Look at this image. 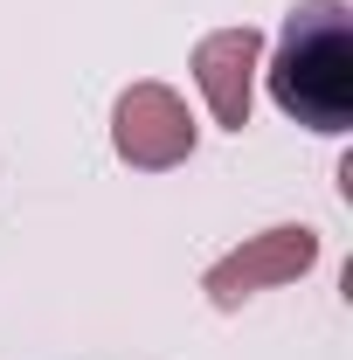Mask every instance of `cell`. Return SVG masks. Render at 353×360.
Wrapping results in <instances>:
<instances>
[{"instance_id": "cell-3", "label": "cell", "mask_w": 353, "mask_h": 360, "mask_svg": "<svg viewBox=\"0 0 353 360\" xmlns=\"http://www.w3.org/2000/svg\"><path fill=\"white\" fill-rule=\"evenodd\" d=\"M194 111L180 104V90L167 84H125L111 104V153L132 167V174H174L194 160Z\"/></svg>"}, {"instance_id": "cell-2", "label": "cell", "mask_w": 353, "mask_h": 360, "mask_svg": "<svg viewBox=\"0 0 353 360\" xmlns=\"http://www.w3.org/2000/svg\"><path fill=\"white\" fill-rule=\"evenodd\" d=\"M312 264H319V229L312 222H270V229H257V236H243L236 250H222L215 264L201 270V291H208L215 312H236V305H250L257 291L298 284Z\"/></svg>"}, {"instance_id": "cell-1", "label": "cell", "mask_w": 353, "mask_h": 360, "mask_svg": "<svg viewBox=\"0 0 353 360\" xmlns=\"http://www.w3.org/2000/svg\"><path fill=\"white\" fill-rule=\"evenodd\" d=\"M257 84L270 104L319 139L353 132V7L347 0H298L277 28V49H264Z\"/></svg>"}, {"instance_id": "cell-4", "label": "cell", "mask_w": 353, "mask_h": 360, "mask_svg": "<svg viewBox=\"0 0 353 360\" xmlns=\"http://www.w3.org/2000/svg\"><path fill=\"white\" fill-rule=\"evenodd\" d=\"M257 70H264V35L243 21V28H215L194 42V90L208 104L222 132H243L250 111H257Z\"/></svg>"}]
</instances>
